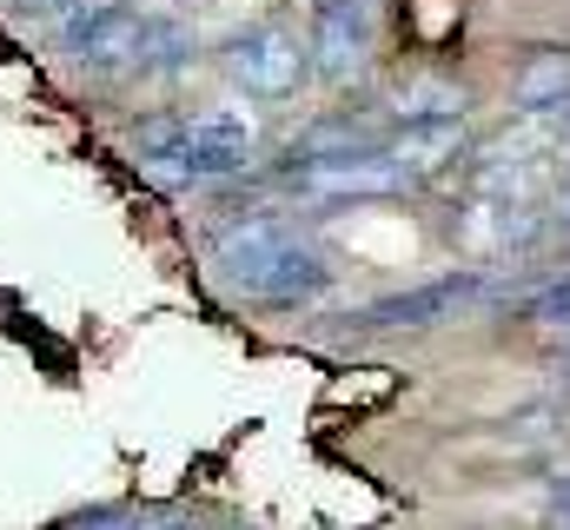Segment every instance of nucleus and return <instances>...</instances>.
Listing matches in <instances>:
<instances>
[{
    "mask_svg": "<svg viewBox=\"0 0 570 530\" xmlns=\"http://www.w3.org/2000/svg\"><path fill=\"white\" fill-rule=\"evenodd\" d=\"M20 7H33V13H60V7H73V0H20Z\"/></svg>",
    "mask_w": 570,
    "mask_h": 530,
    "instance_id": "obj_7",
    "label": "nucleus"
},
{
    "mask_svg": "<svg viewBox=\"0 0 570 530\" xmlns=\"http://www.w3.org/2000/svg\"><path fill=\"white\" fill-rule=\"evenodd\" d=\"M471 285H478V278H464V272H458V278H438V285H419V292L379 305V318H385V325H425V318H438V312H451Z\"/></svg>",
    "mask_w": 570,
    "mask_h": 530,
    "instance_id": "obj_4",
    "label": "nucleus"
},
{
    "mask_svg": "<svg viewBox=\"0 0 570 530\" xmlns=\"http://www.w3.org/2000/svg\"><path fill=\"white\" fill-rule=\"evenodd\" d=\"M399 114H405V120H431V127H438V120H458V114H464V87H451V80H405V87H399Z\"/></svg>",
    "mask_w": 570,
    "mask_h": 530,
    "instance_id": "obj_6",
    "label": "nucleus"
},
{
    "mask_svg": "<svg viewBox=\"0 0 570 530\" xmlns=\"http://www.w3.org/2000/svg\"><path fill=\"white\" fill-rule=\"evenodd\" d=\"M358 47H365V33H358V7H352V0L325 7V13H318V53H325V73H352Z\"/></svg>",
    "mask_w": 570,
    "mask_h": 530,
    "instance_id": "obj_5",
    "label": "nucleus"
},
{
    "mask_svg": "<svg viewBox=\"0 0 570 530\" xmlns=\"http://www.w3.org/2000/svg\"><path fill=\"white\" fill-rule=\"evenodd\" d=\"M226 73H233L246 94L279 100V94L298 87V73H305V47H298V33H285V27H246V33L226 47Z\"/></svg>",
    "mask_w": 570,
    "mask_h": 530,
    "instance_id": "obj_1",
    "label": "nucleus"
},
{
    "mask_svg": "<svg viewBox=\"0 0 570 530\" xmlns=\"http://www.w3.org/2000/svg\"><path fill=\"white\" fill-rule=\"evenodd\" d=\"M511 100H518L524 114H558V107H570V47H538V53L518 67Z\"/></svg>",
    "mask_w": 570,
    "mask_h": 530,
    "instance_id": "obj_2",
    "label": "nucleus"
},
{
    "mask_svg": "<svg viewBox=\"0 0 570 530\" xmlns=\"http://www.w3.org/2000/svg\"><path fill=\"white\" fill-rule=\"evenodd\" d=\"M564 219H570V186H564Z\"/></svg>",
    "mask_w": 570,
    "mask_h": 530,
    "instance_id": "obj_8",
    "label": "nucleus"
},
{
    "mask_svg": "<svg viewBox=\"0 0 570 530\" xmlns=\"http://www.w3.org/2000/svg\"><path fill=\"white\" fill-rule=\"evenodd\" d=\"M246 146H253V127H239V120H199V127H193V139H186L193 166H206V173L239 166V159H246Z\"/></svg>",
    "mask_w": 570,
    "mask_h": 530,
    "instance_id": "obj_3",
    "label": "nucleus"
}]
</instances>
